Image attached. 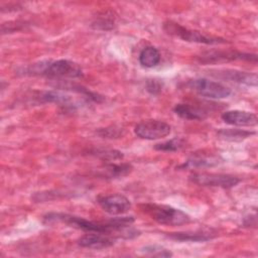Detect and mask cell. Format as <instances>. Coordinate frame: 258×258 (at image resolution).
Instances as JSON below:
<instances>
[{"mask_svg": "<svg viewBox=\"0 0 258 258\" xmlns=\"http://www.w3.org/2000/svg\"><path fill=\"white\" fill-rule=\"evenodd\" d=\"M78 244L83 248L105 249L115 244V239L103 233H89L78 240Z\"/></svg>", "mask_w": 258, "mask_h": 258, "instance_id": "12", "label": "cell"}, {"mask_svg": "<svg viewBox=\"0 0 258 258\" xmlns=\"http://www.w3.org/2000/svg\"><path fill=\"white\" fill-rule=\"evenodd\" d=\"M144 213H146L152 220L161 225L179 226L187 224L190 217L179 209L167 205L158 204H144L141 206Z\"/></svg>", "mask_w": 258, "mask_h": 258, "instance_id": "2", "label": "cell"}, {"mask_svg": "<svg viewBox=\"0 0 258 258\" xmlns=\"http://www.w3.org/2000/svg\"><path fill=\"white\" fill-rule=\"evenodd\" d=\"M133 169V166L130 163H108L102 166L98 174L106 178H117L129 174Z\"/></svg>", "mask_w": 258, "mask_h": 258, "instance_id": "16", "label": "cell"}, {"mask_svg": "<svg viewBox=\"0 0 258 258\" xmlns=\"http://www.w3.org/2000/svg\"><path fill=\"white\" fill-rule=\"evenodd\" d=\"M188 87L203 97L210 99H225L231 95V90L223 84L206 78H198L187 83Z\"/></svg>", "mask_w": 258, "mask_h": 258, "instance_id": "6", "label": "cell"}, {"mask_svg": "<svg viewBox=\"0 0 258 258\" xmlns=\"http://www.w3.org/2000/svg\"><path fill=\"white\" fill-rule=\"evenodd\" d=\"M221 163V158L215 154L207 153H196L191 155L186 161L180 164L179 168H205L213 167Z\"/></svg>", "mask_w": 258, "mask_h": 258, "instance_id": "13", "label": "cell"}, {"mask_svg": "<svg viewBox=\"0 0 258 258\" xmlns=\"http://www.w3.org/2000/svg\"><path fill=\"white\" fill-rule=\"evenodd\" d=\"M138 59H139V62L142 67H144V68H154L160 61L159 50L156 47L152 46V45L145 46L140 51Z\"/></svg>", "mask_w": 258, "mask_h": 258, "instance_id": "18", "label": "cell"}, {"mask_svg": "<svg viewBox=\"0 0 258 258\" xmlns=\"http://www.w3.org/2000/svg\"><path fill=\"white\" fill-rule=\"evenodd\" d=\"M213 76L226 81L237 83L240 85H246V86L257 85V74L255 73H248V72H243L238 70L226 69V70H219L216 73H213Z\"/></svg>", "mask_w": 258, "mask_h": 258, "instance_id": "11", "label": "cell"}, {"mask_svg": "<svg viewBox=\"0 0 258 258\" xmlns=\"http://www.w3.org/2000/svg\"><path fill=\"white\" fill-rule=\"evenodd\" d=\"M189 180L202 186L231 188L236 186L241 179L235 175L227 173L213 172H196L189 175Z\"/></svg>", "mask_w": 258, "mask_h": 258, "instance_id": "4", "label": "cell"}, {"mask_svg": "<svg viewBox=\"0 0 258 258\" xmlns=\"http://www.w3.org/2000/svg\"><path fill=\"white\" fill-rule=\"evenodd\" d=\"M43 221L47 224L62 223L88 233H103L107 235H111V233H120L114 226L110 224L109 221L94 222L67 213H48L44 215Z\"/></svg>", "mask_w": 258, "mask_h": 258, "instance_id": "1", "label": "cell"}, {"mask_svg": "<svg viewBox=\"0 0 258 258\" xmlns=\"http://www.w3.org/2000/svg\"><path fill=\"white\" fill-rule=\"evenodd\" d=\"M231 60H247L252 62H257V54L249 52H241L237 50H220V51H211L203 54L201 56V62L210 63V62H224Z\"/></svg>", "mask_w": 258, "mask_h": 258, "instance_id": "9", "label": "cell"}, {"mask_svg": "<svg viewBox=\"0 0 258 258\" xmlns=\"http://www.w3.org/2000/svg\"><path fill=\"white\" fill-rule=\"evenodd\" d=\"M184 144H185L184 139H182L180 137H174V138H171L167 141L156 144L154 146V148L156 150H159V151L174 152V151H177V150L181 149L184 146Z\"/></svg>", "mask_w": 258, "mask_h": 258, "instance_id": "21", "label": "cell"}, {"mask_svg": "<svg viewBox=\"0 0 258 258\" xmlns=\"http://www.w3.org/2000/svg\"><path fill=\"white\" fill-rule=\"evenodd\" d=\"M90 154L101 158L105 161H113V160H119L123 159L124 155L121 151L116 149H108V148H97L90 151Z\"/></svg>", "mask_w": 258, "mask_h": 258, "instance_id": "20", "label": "cell"}, {"mask_svg": "<svg viewBox=\"0 0 258 258\" xmlns=\"http://www.w3.org/2000/svg\"><path fill=\"white\" fill-rule=\"evenodd\" d=\"M163 29L167 34L188 42H197V43H203V44H224L229 42L225 38L208 35L198 30L188 29L180 25L179 23L173 22L171 20H167L163 23Z\"/></svg>", "mask_w": 258, "mask_h": 258, "instance_id": "3", "label": "cell"}, {"mask_svg": "<svg viewBox=\"0 0 258 258\" xmlns=\"http://www.w3.org/2000/svg\"><path fill=\"white\" fill-rule=\"evenodd\" d=\"M167 238L180 241V242H206L214 238V235L210 232L195 231V232H176L166 234Z\"/></svg>", "mask_w": 258, "mask_h": 258, "instance_id": "17", "label": "cell"}, {"mask_svg": "<svg viewBox=\"0 0 258 258\" xmlns=\"http://www.w3.org/2000/svg\"><path fill=\"white\" fill-rule=\"evenodd\" d=\"M139 252L145 255H150V256H155V257H171L172 253L158 245H148L144 246L139 249Z\"/></svg>", "mask_w": 258, "mask_h": 258, "instance_id": "22", "label": "cell"}, {"mask_svg": "<svg viewBox=\"0 0 258 258\" xmlns=\"http://www.w3.org/2000/svg\"><path fill=\"white\" fill-rule=\"evenodd\" d=\"M43 76L49 79H54L55 81L68 78L75 79L83 76V70L79 63L70 59L49 60Z\"/></svg>", "mask_w": 258, "mask_h": 258, "instance_id": "5", "label": "cell"}, {"mask_svg": "<svg viewBox=\"0 0 258 258\" xmlns=\"http://www.w3.org/2000/svg\"><path fill=\"white\" fill-rule=\"evenodd\" d=\"M97 201L103 211L113 216L123 215L131 208V202L129 199L121 194L100 196L98 197Z\"/></svg>", "mask_w": 258, "mask_h": 258, "instance_id": "8", "label": "cell"}, {"mask_svg": "<svg viewBox=\"0 0 258 258\" xmlns=\"http://www.w3.org/2000/svg\"><path fill=\"white\" fill-rule=\"evenodd\" d=\"M145 88L149 94L156 96L162 90V83L156 79H148L145 83Z\"/></svg>", "mask_w": 258, "mask_h": 258, "instance_id": "24", "label": "cell"}, {"mask_svg": "<svg viewBox=\"0 0 258 258\" xmlns=\"http://www.w3.org/2000/svg\"><path fill=\"white\" fill-rule=\"evenodd\" d=\"M114 19L109 16H101L97 18L93 23L92 26L95 29L99 30H111L114 27Z\"/></svg>", "mask_w": 258, "mask_h": 258, "instance_id": "23", "label": "cell"}, {"mask_svg": "<svg viewBox=\"0 0 258 258\" xmlns=\"http://www.w3.org/2000/svg\"><path fill=\"white\" fill-rule=\"evenodd\" d=\"M171 132V126L159 120H146L138 123L134 128V133L138 137L146 140H155L167 136Z\"/></svg>", "mask_w": 258, "mask_h": 258, "instance_id": "7", "label": "cell"}, {"mask_svg": "<svg viewBox=\"0 0 258 258\" xmlns=\"http://www.w3.org/2000/svg\"><path fill=\"white\" fill-rule=\"evenodd\" d=\"M98 134L104 138L105 137L106 138H116V137H119L122 133H121V129L119 127L110 126V127L99 129Z\"/></svg>", "mask_w": 258, "mask_h": 258, "instance_id": "25", "label": "cell"}, {"mask_svg": "<svg viewBox=\"0 0 258 258\" xmlns=\"http://www.w3.org/2000/svg\"><path fill=\"white\" fill-rule=\"evenodd\" d=\"M222 120L233 126L253 127L257 125V116L244 110H229L222 114Z\"/></svg>", "mask_w": 258, "mask_h": 258, "instance_id": "10", "label": "cell"}, {"mask_svg": "<svg viewBox=\"0 0 258 258\" xmlns=\"http://www.w3.org/2000/svg\"><path fill=\"white\" fill-rule=\"evenodd\" d=\"M173 112L185 120H203L208 116V112L195 105L179 103L173 107Z\"/></svg>", "mask_w": 258, "mask_h": 258, "instance_id": "15", "label": "cell"}, {"mask_svg": "<svg viewBox=\"0 0 258 258\" xmlns=\"http://www.w3.org/2000/svg\"><path fill=\"white\" fill-rule=\"evenodd\" d=\"M38 102L40 103H54L59 106L63 107H75V103L72 100L71 96L61 93L60 91H42L38 92V95L36 96Z\"/></svg>", "mask_w": 258, "mask_h": 258, "instance_id": "14", "label": "cell"}, {"mask_svg": "<svg viewBox=\"0 0 258 258\" xmlns=\"http://www.w3.org/2000/svg\"><path fill=\"white\" fill-rule=\"evenodd\" d=\"M254 134H255L254 131L236 129V128H224L218 131V137L220 139H223L226 141H232V142L242 141Z\"/></svg>", "mask_w": 258, "mask_h": 258, "instance_id": "19", "label": "cell"}]
</instances>
